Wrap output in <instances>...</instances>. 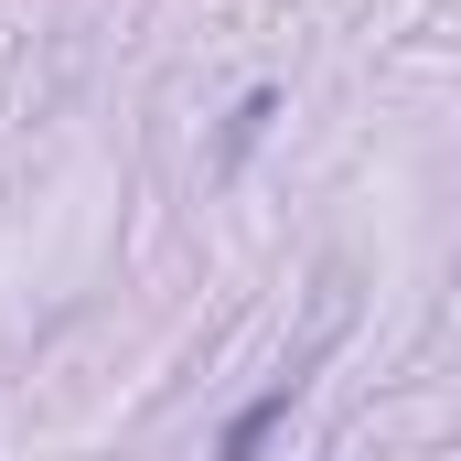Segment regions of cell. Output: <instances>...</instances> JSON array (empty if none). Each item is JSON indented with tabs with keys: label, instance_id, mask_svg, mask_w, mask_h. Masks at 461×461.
I'll use <instances>...</instances> for the list:
<instances>
[{
	"label": "cell",
	"instance_id": "cell-1",
	"mask_svg": "<svg viewBox=\"0 0 461 461\" xmlns=\"http://www.w3.org/2000/svg\"><path fill=\"white\" fill-rule=\"evenodd\" d=\"M290 397H301V375H279V386H268L258 408H236V429H226V451H215V461H258V440H268V429L290 419Z\"/></svg>",
	"mask_w": 461,
	"mask_h": 461
}]
</instances>
